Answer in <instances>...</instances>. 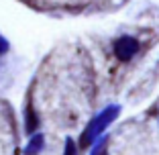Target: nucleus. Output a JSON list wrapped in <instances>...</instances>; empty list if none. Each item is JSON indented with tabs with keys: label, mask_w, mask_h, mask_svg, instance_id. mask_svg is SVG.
<instances>
[{
	"label": "nucleus",
	"mask_w": 159,
	"mask_h": 155,
	"mask_svg": "<svg viewBox=\"0 0 159 155\" xmlns=\"http://www.w3.org/2000/svg\"><path fill=\"white\" fill-rule=\"evenodd\" d=\"M118 112H120V108H118V106H108V108H104L102 112H100L98 116H96V118H94V121L88 125V129L82 133L80 145H82V147H90V145L94 143V139L102 135L104 129H106L108 125H110V122H112L114 118L118 116Z\"/></svg>",
	"instance_id": "nucleus-1"
},
{
	"label": "nucleus",
	"mask_w": 159,
	"mask_h": 155,
	"mask_svg": "<svg viewBox=\"0 0 159 155\" xmlns=\"http://www.w3.org/2000/svg\"><path fill=\"white\" fill-rule=\"evenodd\" d=\"M137 51H139V41H137L135 37L125 35V37H120V39L114 41V55H116L120 61L133 59V57L137 55Z\"/></svg>",
	"instance_id": "nucleus-2"
},
{
	"label": "nucleus",
	"mask_w": 159,
	"mask_h": 155,
	"mask_svg": "<svg viewBox=\"0 0 159 155\" xmlns=\"http://www.w3.org/2000/svg\"><path fill=\"white\" fill-rule=\"evenodd\" d=\"M63 155H75V143L71 141V139L66 141V151H63Z\"/></svg>",
	"instance_id": "nucleus-5"
},
{
	"label": "nucleus",
	"mask_w": 159,
	"mask_h": 155,
	"mask_svg": "<svg viewBox=\"0 0 159 155\" xmlns=\"http://www.w3.org/2000/svg\"><path fill=\"white\" fill-rule=\"evenodd\" d=\"M8 47H10V45H8V41H6V37H4V35H0V55H4V53L8 51Z\"/></svg>",
	"instance_id": "nucleus-6"
},
{
	"label": "nucleus",
	"mask_w": 159,
	"mask_h": 155,
	"mask_svg": "<svg viewBox=\"0 0 159 155\" xmlns=\"http://www.w3.org/2000/svg\"><path fill=\"white\" fill-rule=\"evenodd\" d=\"M43 147H45V137H43L41 133H37V135L31 137L29 145L25 147V155H37V153L43 151Z\"/></svg>",
	"instance_id": "nucleus-3"
},
{
	"label": "nucleus",
	"mask_w": 159,
	"mask_h": 155,
	"mask_svg": "<svg viewBox=\"0 0 159 155\" xmlns=\"http://www.w3.org/2000/svg\"><path fill=\"white\" fill-rule=\"evenodd\" d=\"M25 129H27V133L29 135H33L35 131H37V127H39V116H37V112L33 110V106L29 104L27 106V110H25Z\"/></svg>",
	"instance_id": "nucleus-4"
}]
</instances>
